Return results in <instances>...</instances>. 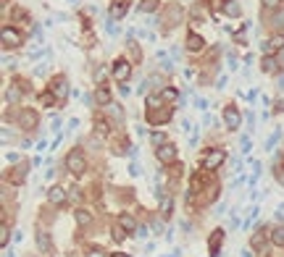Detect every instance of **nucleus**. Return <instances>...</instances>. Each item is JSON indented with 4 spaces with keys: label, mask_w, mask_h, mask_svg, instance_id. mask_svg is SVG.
Returning <instances> with one entry per match:
<instances>
[{
    "label": "nucleus",
    "mask_w": 284,
    "mask_h": 257,
    "mask_svg": "<svg viewBox=\"0 0 284 257\" xmlns=\"http://www.w3.org/2000/svg\"><path fill=\"white\" fill-rule=\"evenodd\" d=\"M182 18H184V8L179 3H169V5H163L160 8V16H158V27L163 34H169V32L174 27H179L182 24Z\"/></svg>",
    "instance_id": "nucleus-1"
},
{
    "label": "nucleus",
    "mask_w": 284,
    "mask_h": 257,
    "mask_svg": "<svg viewBox=\"0 0 284 257\" xmlns=\"http://www.w3.org/2000/svg\"><path fill=\"white\" fill-rule=\"evenodd\" d=\"M227 163V150L224 147H211V150L203 152V158H200V168L203 171H218L221 165Z\"/></svg>",
    "instance_id": "nucleus-2"
},
{
    "label": "nucleus",
    "mask_w": 284,
    "mask_h": 257,
    "mask_svg": "<svg viewBox=\"0 0 284 257\" xmlns=\"http://www.w3.org/2000/svg\"><path fill=\"white\" fill-rule=\"evenodd\" d=\"M66 171L71 173V176H82V173L87 171V158H85V152H82L79 147H74V150L66 155Z\"/></svg>",
    "instance_id": "nucleus-3"
},
{
    "label": "nucleus",
    "mask_w": 284,
    "mask_h": 257,
    "mask_svg": "<svg viewBox=\"0 0 284 257\" xmlns=\"http://www.w3.org/2000/svg\"><path fill=\"white\" fill-rule=\"evenodd\" d=\"M221 121H224V128H227V131H237V128L242 126V113H240V108H237L234 102L224 105Z\"/></svg>",
    "instance_id": "nucleus-4"
},
{
    "label": "nucleus",
    "mask_w": 284,
    "mask_h": 257,
    "mask_svg": "<svg viewBox=\"0 0 284 257\" xmlns=\"http://www.w3.org/2000/svg\"><path fill=\"white\" fill-rule=\"evenodd\" d=\"M174 111L169 105H160V108H147V124L153 126H160V124H169Z\"/></svg>",
    "instance_id": "nucleus-5"
},
{
    "label": "nucleus",
    "mask_w": 284,
    "mask_h": 257,
    "mask_svg": "<svg viewBox=\"0 0 284 257\" xmlns=\"http://www.w3.org/2000/svg\"><path fill=\"white\" fill-rule=\"evenodd\" d=\"M50 92H53V97L58 100V105H63L69 97V81H66V76H53L50 79Z\"/></svg>",
    "instance_id": "nucleus-6"
},
{
    "label": "nucleus",
    "mask_w": 284,
    "mask_h": 257,
    "mask_svg": "<svg viewBox=\"0 0 284 257\" xmlns=\"http://www.w3.org/2000/svg\"><path fill=\"white\" fill-rule=\"evenodd\" d=\"M111 74L116 81H126L129 76H132V63L126 61V58H116L111 63Z\"/></svg>",
    "instance_id": "nucleus-7"
},
{
    "label": "nucleus",
    "mask_w": 284,
    "mask_h": 257,
    "mask_svg": "<svg viewBox=\"0 0 284 257\" xmlns=\"http://www.w3.org/2000/svg\"><path fill=\"white\" fill-rule=\"evenodd\" d=\"M24 45V34L16 32L14 27H3V48L11 50V48H21Z\"/></svg>",
    "instance_id": "nucleus-8"
},
{
    "label": "nucleus",
    "mask_w": 284,
    "mask_h": 257,
    "mask_svg": "<svg viewBox=\"0 0 284 257\" xmlns=\"http://www.w3.org/2000/svg\"><path fill=\"white\" fill-rule=\"evenodd\" d=\"M156 158H158V163H163V165H174L177 163V145H160L158 150H156Z\"/></svg>",
    "instance_id": "nucleus-9"
},
{
    "label": "nucleus",
    "mask_w": 284,
    "mask_h": 257,
    "mask_svg": "<svg viewBox=\"0 0 284 257\" xmlns=\"http://www.w3.org/2000/svg\"><path fill=\"white\" fill-rule=\"evenodd\" d=\"M261 50H263V55H276L279 50H284V34H274L268 40H263Z\"/></svg>",
    "instance_id": "nucleus-10"
},
{
    "label": "nucleus",
    "mask_w": 284,
    "mask_h": 257,
    "mask_svg": "<svg viewBox=\"0 0 284 257\" xmlns=\"http://www.w3.org/2000/svg\"><path fill=\"white\" fill-rule=\"evenodd\" d=\"M37 249H40V255L45 257H53V239H50L48 231H37Z\"/></svg>",
    "instance_id": "nucleus-11"
},
{
    "label": "nucleus",
    "mask_w": 284,
    "mask_h": 257,
    "mask_svg": "<svg viewBox=\"0 0 284 257\" xmlns=\"http://www.w3.org/2000/svg\"><path fill=\"white\" fill-rule=\"evenodd\" d=\"M18 126L21 128H35L37 126V113L32 111V108H21V111H18Z\"/></svg>",
    "instance_id": "nucleus-12"
},
{
    "label": "nucleus",
    "mask_w": 284,
    "mask_h": 257,
    "mask_svg": "<svg viewBox=\"0 0 284 257\" xmlns=\"http://www.w3.org/2000/svg\"><path fill=\"white\" fill-rule=\"evenodd\" d=\"M268 226H258L255 228V234H253V239H250V247L253 249H258V252H263L266 249V234H268Z\"/></svg>",
    "instance_id": "nucleus-13"
},
{
    "label": "nucleus",
    "mask_w": 284,
    "mask_h": 257,
    "mask_svg": "<svg viewBox=\"0 0 284 257\" xmlns=\"http://www.w3.org/2000/svg\"><path fill=\"white\" fill-rule=\"evenodd\" d=\"M221 241H224V228H216L208 236V252H211V257H218V252H221Z\"/></svg>",
    "instance_id": "nucleus-14"
},
{
    "label": "nucleus",
    "mask_w": 284,
    "mask_h": 257,
    "mask_svg": "<svg viewBox=\"0 0 284 257\" xmlns=\"http://www.w3.org/2000/svg\"><path fill=\"white\" fill-rule=\"evenodd\" d=\"M184 45H187V50H190V53H203V50H205V40L197 34V32H190V34H187V40H184Z\"/></svg>",
    "instance_id": "nucleus-15"
},
{
    "label": "nucleus",
    "mask_w": 284,
    "mask_h": 257,
    "mask_svg": "<svg viewBox=\"0 0 284 257\" xmlns=\"http://www.w3.org/2000/svg\"><path fill=\"white\" fill-rule=\"evenodd\" d=\"M279 66H282V63L276 61L274 55H263V58H261V71H263V74H268V76L279 74Z\"/></svg>",
    "instance_id": "nucleus-16"
},
{
    "label": "nucleus",
    "mask_w": 284,
    "mask_h": 257,
    "mask_svg": "<svg viewBox=\"0 0 284 257\" xmlns=\"http://www.w3.org/2000/svg\"><path fill=\"white\" fill-rule=\"evenodd\" d=\"M48 202L50 205H55V208H61V205H66V192L61 189V186H50L48 189Z\"/></svg>",
    "instance_id": "nucleus-17"
},
{
    "label": "nucleus",
    "mask_w": 284,
    "mask_h": 257,
    "mask_svg": "<svg viewBox=\"0 0 284 257\" xmlns=\"http://www.w3.org/2000/svg\"><path fill=\"white\" fill-rule=\"evenodd\" d=\"M129 11V0H113L111 3V18L116 21V18H124Z\"/></svg>",
    "instance_id": "nucleus-18"
},
{
    "label": "nucleus",
    "mask_w": 284,
    "mask_h": 257,
    "mask_svg": "<svg viewBox=\"0 0 284 257\" xmlns=\"http://www.w3.org/2000/svg\"><path fill=\"white\" fill-rule=\"evenodd\" d=\"M119 226L124 228L126 234H137V221H134V215H129V213L119 215Z\"/></svg>",
    "instance_id": "nucleus-19"
},
{
    "label": "nucleus",
    "mask_w": 284,
    "mask_h": 257,
    "mask_svg": "<svg viewBox=\"0 0 284 257\" xmlns=\"http://www.w3.org/2000/svg\"><path fill=\"white\" fill-rule=\"evenodd\" d=\"M29 168H32V163H21V165H16V168L11 171V181H14V184H24V178H27Z\"/></svg>",
    "instance_id": "nucleus-20"
},
{
    "label": "nucleus",
    "mask_w": 284,
    "mask_h": 257,
    "mask_svg": "<svg viewBox=\"0 0 284 257\" xmlns=\"http://www.w3.org/2000/svg\"><path fill=\"white\" fill-rule=\"evenodd\" d=\"M74 218H76V226H82V228H87L89 223H92V213H89V210H85V208L76 210Z\"/></svg>",
    "instance_id": "nucleus-21"
},
{
    "label": "nucleus",
    "mask_w": 284,
    "mask_h": 257,
    "mask_svg": "<svg viewBox=\"0 0 284 257\" xmlns=\"http://www.w3.org/2000/svg\"><path fill=\"white\" fill-rule=\"evenodd\" d=\"M224 14L229 18H240V14H242L240 3H237V0H227V3H224Z\"/></svg>",
    "instance_id": "nucleus-22"
},
{
    "label": "nucleus",
    "mask_w": 284,
    "mask_h": 257,
    "mask_svg": "<svg viewBox=\"0 0 284 257\" xmlns=\"http://www.w3.org/2000/svg\"><path fill=\"white\" fill-rule=\"evenodd\" d=\"M160 97H163V102H177L179 100V89L177 87H163L160 89Z\"/></svg>",
    "instance_id": "nucleus-23"
},
{
    "label": "nucleus",
    "mask_w": 284,
    "mask_h": 257,
    "mask_svg": "<svg viewBox=\"0 0 284 257\" xmlns=\"http://www.w3.org/2000/svg\"><path fill=\"white\" fill-rule=\"evenodd\" d=\"M95 100H98V105H111V92L106 87H98L95 89Z\"/></svg>",
    "instance_id": "nucleus-24"
},
{
    "label": "nucleus",
    "mask_w": 284,
    "mask_h": 257,
    "mask_svg": "<svg viewBox=\"0 0 284 257\" xmlns=\"http://www.w3.org/2000/svg\"><path fill=\"white\" fill-rule=\"evenodd\" d=\"M92 126H95V134H100V137H106V134L111 131V126H108V121H106V118H98V115H95Z\"/></svg>",
    "instance_id": "nucleus-25"
},
{
    "label": "nucleus",
    "mask_w": 284,
    "mask_h": 257,
    "mask_svg": "<svg viewBox=\"0 0 284 257\" xmlns=\"http://www.w3.org/2000/svg\"><path fill=\"white\" fill-rule=\"evenodd\" d=\"M271 241H274L276 247H284V226H276L271 231Z\"/></svg>",
    "instance_id": "nucleus-26"
},
{
    "label": "nucleus",
    "mask_w": 284,
    "mask_h": 257,
    "mask_svg": "<svg viewBox=\"0 0 284 257\" xmlns=\"http://www.w3.org/2000/svg\"><path fill=\"white\" fill-rule=\"evenodd\" d=\"M14 21H18V24H24V27H29V24H32V18H29V14H27V11H21V8H16V11H14Z\"/></svg>",
    "instance_id": "nucleus-27"
},
{
    "label": "nucleus",
    "mask_w": 284,
    "mask_h": 257,
    "mask_svg": "<svg viewBox=\"0 0 284 257\" xmlns=\"http://www.w3.org/2000/svg\"><path fill=\"white\" fill-rule=\"evenodd\" d=\"M216 197H218V184H211L208 189H205V197H203V202H205V205H211L213 200H216Z\"/></svg>",
    "instance_id": "nucleus-28"
},
{
    "label": "nucleus",
    "mask_w": 284,
    "mask_h": 257,
    "mask_svg": "<svg viewBox=\"0 0 284 257\" xmlns=\"http://www.w3.org/2000/svg\"><path fill=\"white\" fill-rule=\"evenodd\" d=\"M18 97H21V89H16V84H11L5 89V102H16Z\"/></svg>",
    "instance_id": "nucleus-29"
},
{
    "label": "nucleus",
    "mask_w": 284,
    "mask_h": 257,
    "mask_svg": "<svg viewBox=\"0 0 284 257\" xmlns=\"http://www.w3.org/2000/svg\"><path fill=\"white\" fill-rule=\"evenodd\" d=\"M279 139H282V131H279V128H274V134H271V137L266 139V152H271V150H274Z\"/></svg>",
    "instance_id": "nucleus-30"
},
{
    "label": "nucleus",
    "mask_w": 284,
    "mask_h": 257,
    "mask_svg": "<svg viewBox=\"0 0 284 257\" xmlns=\"http://www.w3.org/2000/svg\"><path fill=\"white\" fill-rule=\"evenodd\" d=\"M158 5H160V0H142V3H140V8L145 11V14H153V11L158 8Z\"/></svg>",
    "instance_id": "nucleus-31"
},
{
    "label": "nucleus",
    "mask_w": 284,
    "mask_h": 257,
    "mask_svg": "<svg viewBox=\"0 0 284 257\" xmlns=\"http://www.w3.org/2000/svg\"><path fill=\"white\" fill-rule=\"evenodd\" d=\"M261 3H263V14H266V11H279L284 0H261Z\"/></svg>",
    "instance_id": "nucleus-32"
},
{
    "label": "nucleus",
    "mask_w": 284,
    "mask_h": 257,
    "mask_svg": "<svg viewBox=\"0 0 284 257\" xmlns=\"http://www.w3.org/2000/svg\"><path fill=\"white\" fill-rule=\"evenodd\" d=\"M55 97H53V92H50V89H48V92H42L40 95V105H45V108H50V105H55Z\"/></svg>",
    "instance_id": "nucleus-33"
},
{
    "label": "nucleus",
    "mask_w": 284,
    "mask_h": 257,
    "mask_svg": "<svg viewBox=\"0 0 284 257\" xmlns=\"http://www.w3.org/2000/svg\"><path fill=\"white\" fill-rule=\"evenodd\" d=\"M145 105H147V108H158V105H163V97H160V92H158V95H147Z\"/></svg>",
    "instance_id": "nucleus-34"
},
{
    "label": "nucleus",
    "mask_w": 284,
    "mask_h": 257,
    "mask_svg": "<svg viewBox=\"0 0 284 257\" xmlns=\"http://www.w3.org/2000/svg\"><path fill=\"white\" fill-rule=\"evenodd\" d=\"M126 48H129V53H132V58H134V61H142V50L137 48V42H134V40H129V45H126Z\"/></svg>",
    "instance_id": "nucleus-35"
},
{
    "label": "nucleus",
    "mask_w": 284,
    "mask_h": 257,
    "mask_svg": "<svg viewBox=\"0 0 284 257\" xmlns=\"http://www.w3.org/2000/svg\"><path fill=\"white\" fill-rule=\"evenodd\" d=\"M150 142L156 145V147L166 145V134H163V131H153V134H150Z\"/></svg>",
    "instance_id": "nucleus-36"
},
{
    "label": "nucleus",
    "mask_w": 284,
    "mask_h": 257,
    "mask_svg": "<svg viewBox=\"0 0 284 257\" xmlns=\"http://www.w3.org/2000/svg\"><path fill=\"white\" fill-rule=\"evenodd\" d=\"M8 241H11V226L3 223V228H0V244H8Z\"/></svg>",
    "instance_id": "nucleus-37"
},
{
    "label": "nucleus",
    "mask_w": 284,
    "mask_h": 257,
    "mask_svg": "<svg viewBox=\"0 0 284 257\" xmlns=\"http://www.w3.org/2000/svg\"><path fill=\"white\" fill-rule=\"evenodd\" d=\"M85 257H111V255H108L103 247H92V249H89V252H87Z\"/></svg>",
    "instance_id": "nucleus-38"
},
{
    "label": "nucleus",
    "mask_w": 284,
    "mask_h": 257,
    "mask_svg": "<svg viewBox=\"0 0 284 257\" xmlns=\"http://www.w3.org/2000/svg\"><path fill=\"white\" fill-rule=\"evenodd\" d=\"M158 61H160V68H163V71H171V61H169V58H166V53H158Z\"/></svg>",
    "instance_id": "nucleus-39"
},
{
    "label": "nucleus",
    "mask_w": 284,
    "mask_h": 257,
    "mask_svg": "<svg viewBox=\"0 0 284 257\" xmlns=\"http://www.w3.org/2000/svg\"><path fill=\"white\" fill-rule=\"evenodd\" d=\"M14 84L18 87V89H21V92H29V79H21V76H18V79H14Z\"/></svg>",
    "instance_id": "nucleus-40"
},
{
    "label": "nucleus",
    "mask_w": 284,
    "mask_h": 257,
    "mask_svg": "<svg viewBox=\"0 0 284 257\" xmlns=\"http://www.w3.org/2000/svg\"><path fill=\"white\" fill-rule=\"evenodd\" d=\"M124 236H126V231L121 228L119 223H116V228H113V239H116V241H124Z\"/></svg>",
    "instance_id": "nucleus-41"
},
{
    "label": "nucleus",
    "mask_w": 284,
    "mask_h": 257,
    "mask_svg": "<svg viewBox=\"0 0 284 257\" xmlns=\"http://www.w3.org/2000/svg\"><path fill=\"white\" fill-rule=\"evenodd\" d=\"M274 178L284 186V165H276V168H274Z\"/></svg>",
    "instance_id": "nucleus-42"
},
{
    "label": "nucleus",
    "mask_w": 284,
    "mask_h": 257,
    "mask_svg": "<svg viewBox=\"0 0 284 257\" xmlns=\"http://www.w3.org/2000/svg\"><path fill=\"white\" fill-rule=\"evenodd\" d=\"M240 147H242V155H248V152H250V147H253V142H250V137H242Z\"/></svg>",
    "instance_id": "nucleus-43"
},
{
    "label": "nucleus",
    "mask_w": 284,
    "mask_h": 257,
    "mask_svg": "<svg viewBox=\"0 0 284 257\" xmlns=\"http://www.w3.org/2000/svg\"><path fill=\"white\" fill-rule=\"evenodd\" d=\"M69 197H71V200H74V202H79V200H82V189H76V186H71V189H69Z\"/></svg>",
    "instance_id": "nucleus-44"
},
{
    "label": "nucleus",
    "mask_w": 284,
    "mask_h": 257,
    "mask_svg": "<svg viewBox=\"0 0 284 257\" xmlns=\"http://www.w3.org/2000/svg\"><path fill=\"white\" fill-rule=\"evenodd\" d=\"M92 79H95V81H103V79H106V68H100V66H98V68L92 71Z\"/></svg>",
    "instance_id": "nucleus-45"
},
{
    "label": "nucleus",
    "mask_w": 284,
    "mask_h": 257,
    "mask_svg": "<svg viewBox=\"0 0 284 257\" xmlns=\"http://www.w3.org/2000/svg\"><path fill=\"white\" fill-rule=\"evenodd\" d=\"M195 105L200 108V111H205V108H208V100H205V97H197V100H195Z\"/></svg>",
    "instance_id": "nucleus-46"
},
{
    "label": "nucleus",
    "mask_w": 284,
    "mask_h": 257,
    "mask_svg": "<svg viewBox=\"0 0 284 257\" xmlns=\"http://www.w3.org/2000/svg\"><path fill=\"white\" fill-rule=\"evenodd\" d=\"M224 87H227V76H218V79H216V89H224Z\"/></svg>",
    "instance_id": "nucleus-47"
},
{
    "label": "nucleus",
    "mask_w": 284,
    "mask_h": 257,
    "mask_svg": "<svg viewBox=\"0 0 284 257\" xmlns=\"http://www.w3.org/2000/svg\"><path fill=\"white\" fill-rule=\"evenodd\" d=\"M137 236H140V239H145V236H147V226H137Z\"/></svg>",
    "instance_id": "nucleus-48"
},
{
    "label": "nucleus",
    "mask_w": 284,
    "mask_h": 257,
    "mask_svg": "<svg viewBox=\"0 0 284 257\" xmlns=\"http://www.w3.org/2000/svg\"><path fill=\"white\" fill-rule=\"evenodd\" d=\"M129 173H132V176H137V173H140V165L134 163V160H132V165H129Z\"/></svg>",
    "instance_id": "nucleus-49"
},
{
    "label": "nucleus",
    "mask_w": 284,
    "mask_h": 257,
    "mask_svg": "<svg viewBox=\"0 0 284 257\" xmlns=\"http://www.w3.org/2000/svg\"><path fill=\"white\" fill-rule=\"evenodd\" d=\"M274 111H276V113H284V100H276V105H274Z\"/></svg>",
    "instance_id": "nucleus-50"
},
{
    "label": "nucleus",
    "mask_w": 284,
    "mask_h": 257,
    "mask_svg": "<svg viewBox=\"0 0 284 257\" xmlns=\"http://www.w3.org/2000/svg\"><path fill=\"white\" fill-rule=\"evenodd\" d=\"M108 34H113V37L119 34V29H116V24H108Z\"/></svg>",
    "instance_id": "nucleus-51"
},
{
    "label": "nucleus",
    "mask_w": 284,
    "mask_h": 257,
    "mask_svg": "<svg viewBox=\"0 0 284 257\" xmlns=\"http://www.w3.org/2000/svg\"><path fill=\"white\" fill-rule=\"evenodd\" d=\"M240 257H253V252H250V249H242V255Z\"/></svg>",
    "instance_id": "nucleus-52"
},
{
    "label": "nucleus",
    "mask_w": 284,
    "mask_h": 257,
    "mask_svg": "<svg viewBox=\"0 0 284 257\" xmlns=\"http://www.w3.org/2000/svg\"><path fill=\"white\" fill-rule=\"evenodd\" d=\"M111 257H129L126 252H119V255H111Z\"/></svg>",
    "instance_id": "nucleus-53"
}]
</instances>
